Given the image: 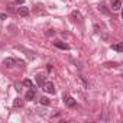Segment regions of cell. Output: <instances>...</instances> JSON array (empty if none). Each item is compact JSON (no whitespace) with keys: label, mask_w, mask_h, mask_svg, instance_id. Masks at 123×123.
Masks as SVG:
<instances>
[{"label":"cell","mask_w":123,"mask_h":123,"mask_svg":"<svg viewBox=\"0 0 123 123\" xmlns=\"http://www.w3.org/2000/svg\"><path fill=\"white\" fill-rule=\"evenodd\" d=\"M42 88H43V91L48 93V94H54V93H55V86H54V83H51V81L43 83Z\"/></svg>","instance_id":"obj_1"},{"label":"cell","mask_w":123,"mask_h":123,"mask_svg":"<svg viewBox=\"0 0 123 123\" xmlns=\"http://www.w3.org/2000/svg\"><path fill=\"white\" fill-rule=\"evenodd\" d=\"M3 64H5V67H7V68H13L18 62H16L15 58H6V59L3 61Z\"/></svg>","instance_id":"obj_2"},{"label":"cell","mask_w":123,"mask_h":123,"mask_svg":"<svg viewBox=\"0 0 123 123\" xmlns=\"http://www.w3.org/2000/svg\"><path fill=\"white\" fill-rule=\"evenodd\" d=\"M64 101H65V104L68 106V107H75V104H77V101L73 98V97H70V96H64Z\"/></svg>","instance_id":"obj_3"},{"label":"cell","mask_w":123,"mask_h":123,"mask_svg":"<svg viewBox=\"0 0 123 123\" xmlns=\"http://www.w3.org/2000/svg\"><path fill=\"white\" fill-rule=\"evenodd\" d=\"M54 45H55L56 48H59V49H64V51H68V49H70V45H68V43H65V42H61V41H56V42H54Z\"/></svg>","instance_id":"obj_4"},{"label":"cell","mask_w":123,"mask_h":123,"mask_svg":"<svg viewBox=\"0 0 123 123\" xmlns=\"http://www.w3.org/2000/svg\"><path fill=\"white\" fill-rule=\"evenodd\" d=\"M18 13H19V16L25 18V16L29 15V9H28V7H19V9H18Z\"/></svg>","instance_id":"obj_5"},{"label":"cell","mask_w":123,"mask_h":123,"mask_svg":"<svg viewBox=\"0 0 123 123\" xmlns=\"http://www.w3.org/2000/svg\"><path fill=\"white\" fill-rule=\"evenodd\" d=\"M120 7H122V2H120V0H114V2L111 3V9H113L114 12L120 10Z\"/></svg>","instance_id":"obj_6"},{"label":"cell","mask_w":123,"mask_h":123,"mask_svg":"<svg viewBox=\"0 0 123 123\" xmlns=\"http://www.w3.org/2000/svg\"><path fill=\"white\" fill-rule=\"evenodd\" d=\"M35 96H36L35 88H29V91L26 93V98H28V100H32V98H35Z\"/></svg>","instance_id":"obj_7"},{"label":"cell","mask_w":123,"mask_h":123,"mask_svg":"<svg viewBox=\"0 0 123 123\" xmlns=\"http://www.w3.org/2000/svg\"><path fill=\"white\" fill-rule=\"evenodd\" d=\"M36 83H38V86H39V87H42V86H43L45 78H43V75H42V74H38V75H36Z\"/></svg>","instance_id":"obj_8"},{"label":"cell","mask_w":123,"mask_h":123,"mask_svg":"<svg viewBox=\"0 0 123 123\" xmlns=\"http://www.w3.org/2000/svg\"><path fill=\"white\" fill-rule=\"evenodd\" d=\"M111 49L117 51V52H123V45L122 43H114V45H111Z\"/></svg>","instance_id":"obj_9"},{"label":"cell","mask_w":123,"mask_h":123,"mask_svg":"<svg viewBox=\"0 0 123 123\" xmlns=\"http://www.w3.org/2000/svg\"><path fill=\"white\" fill-rule=\"evenodd\" d=\"M13 106H15V107H22V106H23V100H22L20 97L15 98V101H13Z\"/></svg>","instance_id":"obj_10"},{"label":"cell","mask_w":123,"mask_h":123,"mask_svg":"<svg viewBox=\"0 0 123 123\" xmlns=\"http://www.w3.org/2000/svg\"><path fill=\"white\" fill-rule=\"evenodd\" d=\"M41 104H43V106H49L51 104V101H49V98L48 97H41Z\"/></svg>","instance_id":"obj_11"},{"label":"cell","mask_w":123,"mask_h":123,"mask_svg":"<svg viewBox=\"0 0 123 123\" xmlns=\"http://www.w3.org/2000/svg\"><path fill=\"white\" fill-rule=\"evenodd\" d=\"M23 86L28 87V88H33V83H32L31 80H25V81H23Z\"/></svg>","instance_id":"obj_12"},{"label":"cell","mask_w":123,"mask_h":123,"mask_svg":"<svg viewBox=\"0 0 123 123\" xmlns=\"http://www.w3.org/2000/svg\"><path fill=\"white\" fill-rule=\"evenodd\" d=\"M104 65H106V67H109V68H110V67H119V64H117V62H106Z\"/></svg>","instance_id":"obj_13"},{"label":"cell","mask_w":123,"mask_h":123,"mask_svg":"<svg viewBox=\"0 0 123 123\" xmlns=\"http://www.w3.org/2000/svg\"><path fill=\"white\" fill-rule=\"evenodd\" d=\"M98 9H100V10H101V12H103V13H109V12H107V9H106V6H104V5H101V6H100V7H98Z\"/></svg>","instance_id":"obj_14"},{"label":"cell","mask_w":123,"mask_h":123,"mask_svg":"<svg viewBox=\"0 0 123 123\" xmlns=\"http://www.w3.org/2000/svg\"><path fill=\"white\" fill-rule=\"evenodd\" d=\"M54 33H55V31H54V29H49V31L46 32V35H48V36H52Z\"/></svg>","instance_id":"obj_15"},{"label":"cell","mask_w":123,"mask_h":123,"mask_svg":"<svg viewBox=\"0 0 123 123\" xmlns=\"http://www.w3.org/2000/svg\"><path fill=\"white\" fill-rule=\"evenodd\" d=\"M7 16H6V13H0V19H2V20H5Z\"/></svg>","instance_id":"obj_16"},{"label":"cell","mask_w":123,"mask_h":123,"mask_svg":"<svg viewBox=\"0 0 123 123\" xmlns=\"http://www.w3.org/2000/svg\"><path fill=\"white\" fill-rule=\"evenodd\" d=\"M73 18H80V13L78 12H73Z\"/></svg>","instance_id":"obj_17"},{"label":"cell","mask_w":123,"mask_h":123,"mask_svg":"<svg viewBox=\"0 0 123 123\" xmlns=\"http://www.w3.org/2000/svg\"><path fill=\"white\" fill-rule=\"evenodd\" d=\"M15 2H16L18 5H23V3H25V0H15Z\"/></svg>","instance_id":"obj_18"},{"label":"cell","mask_w":123,"mask_h":123,"mask_svg":"<svg viewBox=\"0 0 123 123\" xmlns=\"http://www.w3.org/2000/svg\"><path fill=\"white\" fill-rule=\"evenodd\" d=\"M46 70H48V71H51V70H52V65H51V64H48V65H46Z\"/></svg>","instance_id":"obj_19"}]
</instances>
